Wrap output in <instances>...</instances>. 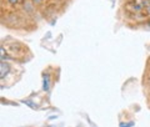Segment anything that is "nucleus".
<instances>
[{"label":"nucleus","instance_id":"6","mask_svg":"<svg viewBox=\"0 0 150 127\" xmlns=\"http://www.w3.org/2000/svg\"><path fill=\"white\" fill-rule=\"evenodd\" d=\"M146 11H148V14H149V15H150V5L146 8Z\"/></svg>","mask_w":150,"mask_h":127},{"label":"nucleus","instance_id":"5","mask_svg":"<svg viewBox=\"0 0 150 127\" xmlns=\"http://www.w3.org/2000/svg\"><path fill=\"white\" fill-rule=\"evenodd\" d=\"M8 1L10 3V4H18V3H19V0H8Z\"/></svg>","mask_w":150,"mask_h":127},{"label":"nucleus","instance_id":"3","mask_svg":"<svg viewBox=\"0 0 150 127\" xmlns=\"http://www.w3.org/2000/svg\"><path fill=\"white\" fill-rule=\"evenodd\" d=\"M134 126V122H123V123H120V126L119 127H133Z\"/></svg>","mask_w":150,"mask_h":127},{"label":"nucleus","instance_id":"4","mask_svg":"<svg viewBox=\"0 0 150 127\" xmlns=\"http://www.w3.org/2000/svg\"><path fill=\"white\" fill-rule=\"evenodd\" d=\"M25 103H26L28 106H30L31 109H36V106H35V105H33V102H30V101H25Z\"/></svg>","mask_w":150,"mask_h":127},{"label":"nucleus","instance_id":"2","mask_svg":"<svg viewBox=\"0 0 150 127\" xmlns=\"http://www.w3.org/2000/svg\"><path fill=\"white\" fill-rule=\"evenodd\" d=\"M49 87H50V77H49V75H44V77H43V88L45 91H48Z\"/></svg>","mask_w":150,"mask_h":127},{"label":"nucleus","instance_id":"1","mask_svg":"<svg viewBox=\"0 0 150 127\" xmlns=\"http://www.w3.org/2000/svg\"><path fill=\"white\" fill-rule=\"evenodd\" d=\"M0 70H1V79L5 76V75L9 72V70H10V66H9V64L8 62H4V61H1V65H0Z\"/></svg>","mask_w":150,"mask_h":127},{"label":"nucleus","instance_id":"7","mask_svg":"<svg viewBox=\"0 0 150 127\" xmlns=\"http://www.w3.org/2000/svg\"><path fill=\"white\" fill-rule=\"evenodd\" d=\"M149 27H150V22H149Z\"/></svg>","mask_w":150,"mask_h":127}]
</instances>
